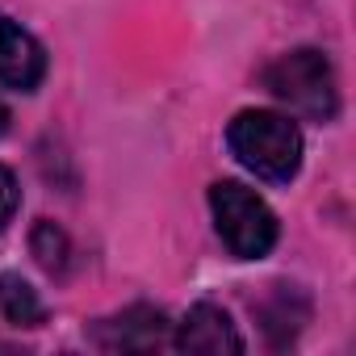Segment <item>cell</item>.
<instances>
[{"instance_id": "1", "label": "cell", "mask_w": 356, "mask_h": 356, "mask_svg": "<svg viewBox=\"0 0 356 356\" xmlns=\"http://www.w3.org/2000/svg\"><path fill=\"white\" fill-rule=\"evenodd\" d=\"M231 155L268 185H289L302 168V130L273 109H243L227 126Z\"/></svg>"}, {"instance_id": "2", "label": "cell", "mask_w": 356, "mask_h": 356, "mask_svg": "<svg viewBox=\"0 0 356 356\" xmlns=\"http://www.w3.org/2000/svg\"><path fill=\"white\" fill-rule=\"evenodd\" d=\"M264 88L289 105L298 118L306 122H331L339 113V80H335V67L323 51L314 47H298L289 55H281L277 63H268L264 72Z\"/></svg>"}, {"instance_id": "3", "label": "cell", "mask_w": 356, "mask_h": 356, "mask_svg": "<svg viewBox=\"0 0 356 356\" xmlns=\"http://www.w3.org/2000/svg\"><path fill=\"white\" fill-rule=\"evenodd\" d=\"M210 210H214V227L227 243L231 256L239 260H260L277 248V214L268 210V202L260 193H252L239 181H218L210 189Z\"/></svg>"}, {"instance_id": "4", "label": "cell", "mask_w": 356, "mask_h": 356, "mask_svg": "<svg viewBox=\"0 0 356 356\" xmlns=\"http://www.w3.org/2000/svg\"><path fill=\"white\" fill-rule=\"evenodd\" d=\"M168 318L155 306H130L92 327V343L105 352H155L168 343Z\"/></svg>"}, {"instance_id": "5", "label": "cell", "mask_w": 356, "mask_h": 356, "mask_svg": "<svg viewBox=\"0 0 356 356\" xmlns=\"http://www.w3.org/2000/svg\"><path fill=\"white\" fill-rule=\"evenodd\" d=\"M172 343L181 348V352H202V356H235V352H243L239 327L214 302H197L185 314V323L176 327V339Z\"/></svg>"}, {"instance_id": "6", "label": "cell", "mask_w": 356, "mask_h": 356, "mask_svg": "<svg viewBox=\"0 0 356 356\" xmlns=\"http://www.w3.org/2000/svg\"><path fill=\"white\" fill-rule=\"evenodd\" d=\"M42 76H47V55L38 38L22 30L13 17L0 13V84L17 88V92H34Z\"/></svg>"}, {"instance_id": "7", "label": "cell", "mask_w": 356, "mask_h": 356, "mask_svg": "<svg viewBox=\"0 0 356 356\" xmlns=\"http://www.w3.org/2000/svg\"><path fill=\"white\" fill-rule=\"evenodd\" d=\"M260 318H264V331L273 335V343H289L302 323L310 318V302L302 298L298 285H273V293L260 302Z\"/></svg>"}, {"instance_id": "8", "label": "cell", "mask_w": 356, "mask_h": 356, "mask_svg": "<svg viewBox=\"0 0 356 356\" xmlns=\"http://www.w3.org/2000/svg\"><path fill=\"white\" fill-rule=\"evenodd\" d=\"M0 314L13 327H42L47 323V306L22 273H0Z\"/></svg>"}, {"instance_id": "9", "label": "cell", "mask_w": 356, "mask_h": 356, "mask_svg": "<svg viewBox=\"0 0 356 356\" xmlns=\"http://www.w3.org/2000/svg\"><path fill=\"white\" fill-rule=\"evenodd\" d=\"M30 252H34L38 268L51 273V277H63V273L72 268V239H67L63 227H55V222H47V218L30 231Z\"/></svg>"}, {"instance_id": "10", "label": "cell", "mask_w": 356, "mask_h": 356, "mask_svg": "<svg viewBox=\"0 0 356 356\" xmlns=\"http://www.w3.org/2000/svg\"><path fill=\"white\" fill-rule=\"evenodd\" d=\"M17 206H22V189H17V176L0 163V231H5L9 222H13V214H17Z\"/></svg>"}, {"instance_id": "11", "label": "cell", "mask_w": 356, "mask_h": 356, "mask_svg": "<svg viewBox=\"0 0 356 356\" xmlns=\"http://www.w3.org/2000/svg\"><path fill=\"white\" fill-rule=\"evenodd\" d=\"M9 130V105H5V97H0V134Z\"/></svg>"}]
</instances>
